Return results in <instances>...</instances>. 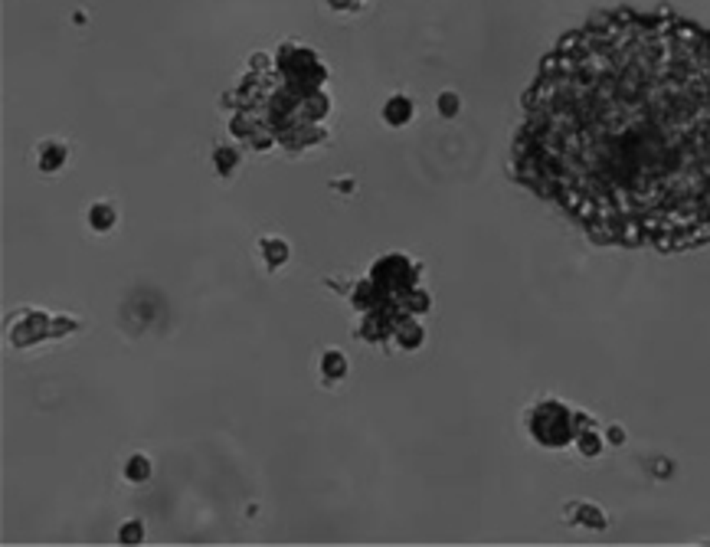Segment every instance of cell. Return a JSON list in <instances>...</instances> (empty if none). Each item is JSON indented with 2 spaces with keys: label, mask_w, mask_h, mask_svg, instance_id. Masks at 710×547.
I'll list each match as a JSON object with an SVG mask.
<instances>
[{
  "label": "cell",
  "mask_w": 710,
  "mask_h": 547,
  "mask_svg": "<svg viewBox=\"0 0 710 547\" xmlns=\"http://www.w3.org/2000/svg\"><path fill=\"white\" fill-rule=\"evenodd\" d=\"M527 426L534 432V439L550 446V449H560V446H566L576 436V416L563 407L560 400L537 403L530 410V416H527Z\"/></svg>",
  "instance_id": "obj_3"
},
{
  "label": "cell",
  "mask_w": 710,
  "mask_h": 547,
  "mask_svg": "<svg viewBox=\"0 0 710 547\" xmlns=\"http://www.w3.org/2000/svg\"><path fill=\"white\" fill-rule=\"evenodd\" d=\"M141 537V528H137V521H135V528H128L125 535H121V541H137Z\"/></svg>",
  "instance_id": "obj_11"
},
{
  "label": "cell",
  "mask_w": 710,
  "mask_h": 547,
  "mask_svg": "<svg viewBox=\"0 0 710 547\" xmlns=\"http://www.w3.org/2000/svg\"><path fill=\"white\" fill-rule=\"evenodd\" d=\"M328 105L318 53L298 43H282L272 62H265L262 76H246L233 131L252 148H269L278 141L298 151L324 138L321 121L328 115Z\"/></svg>",
  "instance_id": "obj_2"
},
{
  "label": "cell",
  "mask_w": 710,
  "mask_h": 547,
  "mask_svg": "<svg viewBox=\"0 0 710 547\" xmlns=\"http://www.w3.org/2000/svg\"><path fill=\"white\" fill-rule=\"evenodd\" d=\"M148 476H151V462L144 459V455L128 459V466H125V478H128V482H144Z\"/></svg>",
  "instance_id": "obj_7"
},
{
  "label": "cell",
  "mask_w": 710,
  "mask_h": 547,
  "mask_svg": "<svg viewBox=\"0 0 710 547\" xmlns=\"http://www.w3.org/2000/svg\"><path fill=\"white\" fill-rule=\"evenodd\" d=\"M514 174L602 243L710 239V30L612 10L566 33L524 95Z\"/></svg>",
  "instance_id": "obj_1"
},
{
  "label": "cell",
  "mask_w": 710,
  "mask_h": 547,
  "mask_svg": "<svg viewBox=\"0 0 710 547\" xmlns=\"http://www.w3.org/2000/svg\"><path fill=\"white\" fill-rule=\"evenodd\" d=\"M321 367H324L328 377H344V373H347V357H341L337 351H328V354L321 357Z\"/></svg>",
  "instance_id": "obj_8"
},
{
  "label": "cell",
  "mask_w": 710,
  "mask_h": 547,
  "mask_svg": "<svg viewBox=\"0 0 710 547\" xmlns=\"http://www.w3.org/2000/svg\"><path fill=\"white\" fill-rule=\"evenodd\" d=\"M89 223H92V230H99V233H105V230H112V223H115V210L108 207V203H95V207L89 210Z\"/></svg>",
  "instance_id": "obj_5"
},
{
  "label": "cell",
  "mask_w": 710,
  "mask_h": 547,
  "mask_svg": "<svg viewBox=\"0 0 710 547\" xmlns=\"http://www.w3.org/2000/svg\"><path fill=\"white\" fill-rule=\"evenodd\" d=\"M262 256H265V262H269L272 269H278V266H282V262L288 259V246L282 243V239L269 236V239L262 243Z\"/></svg>",
  "instance_id": "obj_4"
},
{
  "label": "cell",
  "mask_w": 710,
  "mask_h": 547,
  "mask_svg": "<svg viewBox=\"0 0 710 547\" xmlns=\"http://www.w3.org/2000/svg\"><path fill=\"white\" fill-rule=\"evenodd\" d=\"M236 161H239V158H236V151H229V148H219L217 151V167H219V174H233V167H236Z\"/></svg>",
  "instance_id": "obj_10"
},
{
  "label": "cell",
  "mask_w": 710,
  "mask_h": 547,
  "mask_svg": "<svg viewBox=\"0 0 710 547\" xmlns=\"http://www.w3.org/2000/svg\"><path fill=\"white\" fill-rule=\"evenodd\" d=\"M62 164H66V148H62V144H46L40 167H43V171H59Z\"/></svg>",
  "instance_id": "obj_6"
},
{
  "label": "cell",
  "mask_w": 710,
  "mask_h": 547,
  "mask_svg": "<svg viewBox=\"0 0 710 547\" xmlns=\"http://www.w3.org/2000/svg\"><path fill=\"white\" fill-rule=\"evenodd\" d=\"M409 102L406 99H389V105H387V121H393V125H403L406 118H409Z\"/></svg>",
  "instance_id": "obj_9"
}]
</instances>
